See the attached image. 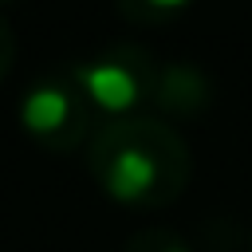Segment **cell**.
I'll list each match as a JSON object with an SVG mask.
<instances>
[{"mask_svg": "<svg viewBox=\"0 0 252 252\" xmlns=\"http://www.w3.org/2000/svg\"><path fill=\"white\" fill-rule=\"evenodd\" d=\"M79 79H83L87 94H91L98 106H106V110H126V106H134V98H138V79H134L126 67H118V63L83 67Z\"/></svg>", "mask_w": 252, "mask_h": 252, "instance_id": "1", "label": "cell"}, {"mask_svg": "<svg viewBox=\"0 0 252 252\" xmlns=\"http://www.w3.org/2000/svg\"><path fill=\"white\" fill-rule=\"evenodd\" d=\"M158 181V161L146 154V150H122L114 154L110 161V173H106V189L118 197V201H138L154 189Z\"/></svg>", "mask_w": 252, "mask_h": 252, "instance_id": "2", "label": "cell"}, {"mask_svg": "<svg viewBox=\"0 0 252 252\" xmlns=\"http://www.w3.org/2000/svg\"><path fill=\"white\" fill-rule=\"evenodd\" d=\"M20 118H24V126H28L32 134H51V130H59V126L71 118V98H67V91H59V87H35V91H28V98H24Z\"/></svg>", "mask_w": 252, "mask_h": 252, "instance_id": "3", "label": "cell"}, {"mask_svg": "<svg viewBox=\"0 0 252 252\" xmlns=\"http://www.w3.org/2000/svg\"><path fill=\"white\" fill-rule=\"evenodd\" d=\"M154 4H158V8H181L185 0H154Z\"/></svg>", "mask_w": 252, "mask_h": 252, "instance_id": "4", "label": "cell"}, {"mask_svg": "<svg viewBox=\"0 0 252 252\" xmlns=\"http://www.w3.org/2000/svg\"><path fill=\"white\" fill-rule=\"evenodd\" d=\"M169 252H185V248H169Z\"/></svg>", "mask_w": 252, "mask_h": 252, "instance_id": "5", "label": "cell"}]
</instances>
